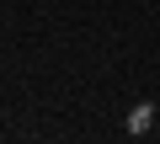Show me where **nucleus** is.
<instances>
[{"mask_svg":"<svg viewBox=\"0 0 160 144\" xmlns=\"http://www.w3.org/2000/svg\"><path fill=\"white\" fill-rule=\"evenodd\" d=\"M149 123H155V107H149V102H139V107L128 112V133H149Z\"/></svg>","mask_w":160,"mask_h":144,"instance_id":"f257e3e1","label":"nucleus"}]
</instances>
